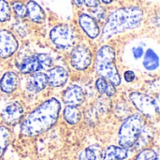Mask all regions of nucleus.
I'll use <instances>...</instances> for the list:
<instances>
[{
  "mask_svg": "<svg viewBox=\"0 0 160 160\" xmlns=\"http://www.w3.org/2000/svg\"><path fill=\"white\" fill-rule=\"evenodd\" d=\"M60 111L61 104L56 98L46 100L22 121V134L27 137H36L48 131L56 124Z\"/></svg>",
  "mask_w": 160,
  "mask_h": 160,
  "instance_id": "f257e3e1",
  "label": "nucleus"
},
{
  "mask_svg": "<svg viewBox=\"0 0 160 160\" xmlns=\"http://www.w3.org/2000/svg\"><path fill=\"white\" fill-rule=\"evenodd\" d=\"M25 8H26V15L32 22L40 23L45 20V12L43 8L37 2L30 0L27 2Z\"/></svg>",
  "mask_w": 160,
  "mask_h": 160,
  "instance_id": "2eb2a0df",
  "label": "nucleus"
},
{
  "mask_svg": "<svg viewBox=\"0 0 160 160\" xmlns=\"http://www.w3.org/2000/svg\"><path fill=\"white\" fill-rule=\"evenodd\" d=\"M102 158V152L99 145H91L85 148L79 156V160H100Z\"/></svg>",
  "mask_w": 160,
  "mask_h": 160,
  "instance_id": "6ab92c4d",
  "label": "nucleus"
},
{
  "mask_svg": "<svg viewBox=\"0 0 160 160\" xmlns=\"http://www.w3.org/2000/svg\"><path fill=\"white\" fill-rule=\"evenodd\" d=\"M131 52H132V55H133L134 59L135 60H139L140 58L142 57V55L144 53V49H143L142 46H140V45L134 46L131 49Z\"/></svg>",
  "mask_w": 160,
  "mask_h": 160,
  "instance_id": "bb28decb",
  "label": "nucleus"
},
{
  "mask_svg": "<svg viewBox=\"0 0 160 160\" xmlns=\"http://www.w3.org/2000/svg\"><path fill=\"white\" fill-rule=\"evenodd\" d=\"M124 78H125V80H126L128 82H132L135 80L136 75H135V73H134L133 71H131V70H128V71H126V72H125V74H124Z\"/></svg>",
  "mask_w": 160,
  "mask_h": 160,
  "instance_id": "cd10ccee",
  "label": "nucleus"
},
{
  "mask_svg": "<svg viewBox=\"0 0 160 160\" xmlns=\"http://www.w3.org/2000/svg\"><path fill=\"white\" fill-rule=\"evenodd\" d=\"M115 51L111 46H102L97 52L96 70L99 76L117 86L121 83V78L115 66Z\"/></svg>",
  "mask_w": 160,
  "mask_h": 160,
  "instance_id": "7ed1b4c3",
  "label": "nucleus"
},
{
  "mask_svg": "<svg viewBox=\"0 0 160 160\" xmlns=\"http://www.w3.org/2000/svg\"><path fill=\"white\" fill-rule=\"evenodd\" d=\"M143 19V11L139 7H127L113 10L103 26L101 38L107 40L113 36L139 27Z\"/></svg>",
  "mask_w": 160,
  "mask_h": 160,
  "instance_id": "f03ea898",
  "label": "nucleus"
},
{
  "mask_svg": "<svg viewBox=\"0 0 160 160\" xmlns=\"http://www.w3.org/2000/svg\"><path fill=\"white\" fill-rule=\"evenodd\" d=\"M129 99L136 109L147 117H155L159 113V99L152 98L141 92H132L129 95Z\"/></svg>",
  "mask_w": 160,
  "mask_h": 160,
  "instance_id": "39448f33",
  "label": "nucleus"
},
{
  "mask_svg": "<svg viewBox=\"0 0 160 160\" xmlns=\"http://www.w3.org/2000/svg\"><path fill=\"white\" fill-rule=\"evenodd\" d=\"M92 15H93V18L96 20H99V21H102L105 19V16H106V12H105V9L101 7H96V8H92Z\"/></svg>",
  "mask_w": 160,
  "mask_h": 160,
  "instance_id": "a878e982",
  "label": "nucleus"
},
{
  "mask_svg": "<svg viewBox=\"0 0 160 160\" xmlns=\"http://www.w3.org/2000/svg\"><path fill=\"white\" fill-rule=\"evenodd\" d=\"M2 119L4 122L9 126L16 125L21 121V119L23 116V108L22 106L17 102H11L8 104L4 110L2 111Z\"/></svg>",
  "mask_w": 160,
  "mask_h": 160,
  "instance_id": "9d476101",
  "label": "nucleus"
},
{
  "mask_svg": "<svg viewBox=\"0 0 160 160\" xmlns=\"http://www.w3.org/2000/svg\"><path fill=\"white\" fill-rule=\"evenodd\" d=\"M19 43L16 38L8 30L0 31V57L8 58L18 49Z\"/></svg>",
  "mask_w": 160,
  "mask_h": 160,
  "instance_id": "1a4fd4ad",
  "label": "nucleus"
},
{
  "mask_svg": "<svg viewBox=\"0 0 160 160\" xmlns=\"http://www.w3.org/2000/svg\"><path fill=\"white\" fill-rule=\"evenodd\" d=\"M52 65V60L48 54L38 53L24 58L19 65H17V67L22 73L29 74L50 68Z\"/></svg>",
  "mask_w": 160,
  "mask_h": 160,
  "instance_id": "423d86ee",
  "label": "nucleus"
},
{
  "mask_svg": "<svg viewBox=\"0 0 160 160\" xmlns=\"http://www.w3.org/2000/svg\"><path fill=\"white\" fill-rule=\"evenodd\" d=\"M73 2H74L75 5L78 6V7H81V6L83 4V0H73Z\"/></svg>",
  "mask_w": 160,
  "mask_h": 160,
  "instance_id": "c756f323",
  "label": "nucleus"
},
{
  "mask_svg": "<svg viewBox=\"0 0 160 160\" xmlns=\"http://www.w3.org/2000/svg\"><path fill=\"white\" fill-rule=\"evenodd\" d=\"M128 150L115 145L108 146L102 153L101 160H123L128 158Z\"/></svg>",
  "mask_w": 160,
  "mask_h": 160,
  "instance_id": "f3484780",
  "label": "nucleus"
},
{
  "mask_svg": "<svg viewBox=\"0 0 160 160\" xmlns=\"http://www.w3.org/2000/svg\"><path fill=\"white\" fill-rule=\"evenodd\" d=\"M10 139V131L8 128L1 126L0 127V159L5 153Z\"/></svg>",
  "mask_w": 160,
  "mask_h": 160,
  "instance_id": "4be33fe9",
  "label": "nucleus"
},
{
  "mask_svg": "<svg viewBox=\"0 0 160 160\" xmlns=\"http://www.w3.org/2000/svg\"><path fill=\"white\" fill-rule=\"evenodd\" d=\"M96 86H97L98 91L100 94H105L108 97H112L116 93L115 86L111 82H109L108 80H106L102 77H100L97 80Z\"/></svg>",
  "mask_w": 160,
  "mask_h": 160,
  "instance_id": "412c9836",
  "label": "nucleus"
},
{
  "mask_svg": "<svg viewBox=\"0 0 160 160\" xmlns=\"http://www.w3.org/2000/svg\"><path fill=\"white\" fill-rule=\"evenodd\" d=\"M47 84H48L47 75L43 72L38 71L30 76L28 80L27 88L32 93H38L42 91L47 86Z\"/></svg>",
  "mask_w": 160,
  "mask_h": 160,
  "instance_id": "4468645a",
  "label": "nucleus"
},
{
  "mask_svg": "<svg viewBox=\"0 0 160 160\" xmlns=\"http://www.w3.org/2000/svg\"><path fill=\"white\" fill-rule=\"evenodd\" d=\"M64 118L69 125H76L81 121L82 113L76 106L68 105L64 110Z\"/></svg>",
  "mask_w": 160,
  "mask_h": 160,
  "instance_id": "aec40b11",
  "label": "nucleus"
},
{
  "mask_svg": "<svg viewBox=\"0 0 160 160\" xmlns=\"http://www.w3.org/2000/svg\"><path fill=\"white\" fill-rule=\"evenodd\" d=\"M18 82L19 80L16 73L12 71L6 72L0 80V89L6 94H10L16 90Z\"/></svg>",
  "mask_w": 160,
  "mask_h": 160,
  "instance_id": "dca6fc26",
  "label": "nucleus"
},
{
  "mask_svg": "<svg viewBox=\"0 0 160 160\" xmlns=\"http://www.w3.org/2000/svg\"><path fill=\"white\" fill-rule=\"evenodd\" d=\"M11 10L8 3L6 0H0V22H5L10 19Z\"/></svg>",
  "mask_w": 160,
  "mask_h": 160,
  "instance_id": "5701e85b",
  "label": "nucleus"
},
{
  "mask_svg": "<svg viewBox=\"0 0 160 160\" xmlns=\"http://www.w3.org/2000/svg\"><path fill=\"white\" fill-rule=\"evenodd\" d=\"M46 75L48 83L52 87L63 86L68 80V73L62 67H55L51 68Z\"/></svg>",
  "mask_w": 160,
  "mask_h": 160,
  "instance_id": "ddd939ff",
  "label": "nucleus"
},
{
  "mask_svg": "<svg viewBox=\"0 0 160 160\" xmlns=\"http://www.w3.org/2000/svg\"><path fill=\"white\" fill-rule=\"evenodd\" d=\"M63 99L67 105L78 107L83 103L85 99V96L81 86L77 84H72L68 86V89L64 92Z\"/></svg>",
  "mask_w": 160,
  "mask_h": 160,
  "instance_id": "9b49d317",
  "label": "nucleus"
},
{
  "mask_svg": "<svg viewBox=\"0 0 160 160\" xmlns=\"http://www.w3.org/2000/svg\"><path fill=\"white\" fill-rule=\"evenodd\" d=\"M79 23L83 32L90 38H96L99 35V26L97 21L92 16L85 13H82L79 16Z\"/></svg>",
  "mask_w": 160,
  "mask_h": 160,
  "instance_id": "f8f14e48",
  "label": "nucleus"
},
{
  "mask_svg": "<svg viewBox=\"0 0 160 160\" xmlns=\"http://www.w3.org/2000/svg\"><path fill=\"white\" fill-rule=\"evenodd\" d=\"M12 8L15 12V14L20 17V18H23L26 16V8L23 4H22L21 2L15 1L12 3Z\"/></svg>",
  "mask_w": 160,
  "mask_h": 160,
  "instance_id": "393cba45",
  "label": "nucleus"
},
{
  "mask_svg": "<svg viewBox=\"0 0 160 160\" xmlns=\"http://www.w3.org/2000/svg\"><path fill=\"white\" fill-rule=\"evenodd\" d=\"M158 154L152 149H144L138 154L135 160H158Z\"/></svg>",
  "mask_w": 160,
  "mask_h": 160,
  "instance_id": "b1692460",
  "label": "nucleus"
},
{
  "mask_svg": "<svg viewBox=\"0 0 160 160\" xmlns=\"http://www.w3.org/2000/svg\"><path fill=\"white\" fill-rule=\"evenodd\" d=\"M101 2H103V3H105V4H110V3H112L113 0H100Z\"/></svg>",
  "mask_w": 160,
  "mask_h": 160,
  "instance_id": "7c9ffc66",
  "label": "nucleus"
},
{
  "mask_svg": "<svg viewBox=\"0 0 160 160\" xmlns=\"http://www.w3.org/2000/svg\"><path fill=\"white\" fill-rule=\"evenodd\" d=\"M83 3L89 8H96L100 5V0H83Z\"/></svg>",
  "mask_w": 160,
  "mask_h": 160,
  "instance_id": "c85d7f7f",
  "label": "nucleus"
},
{
  "mask_svg": "<svg viewBox=\"0 0 160 160\" xmlns=\"http://www.w3.org/2000/svg\"><path fill=\"white\" fill-rule=\"evenodd\" d=\"M52 42L59 49H68L75 41V35L72 28L68 24H58L50 32Z\"/></svg>",
  "mask_w": 160,
  "mask_h": 160,
  "instance_id": "0eeeda50",
  "label": "nucleus"
},
{
  "mask_svg": "<svg viewBox=\"0 0 160 160\" xmlns=\"http://www.w3.org/2000/svg\"><path fill=\"white\" fill-rule=\"evenodd\" d=\"M142 66L148 71H154V70H157L158 68L159 58H158L157 52L154 49L150 48L145 52Z\"/></svg>",
  "mask_w": 160,
  "mask_h": 160,
  "instance_id": "a211bd4d",
  "label": "nucleus"
},
{
  "mask_svg": "<svg viewBox=\"0 0 160 160\" xmlns=\"http://www.w3.org/2000/svg\"><path fill=\"white\" fill-rule=\"evenodd\" d=\"M144 127V120L141 114L128 116L121 125L118 133L119 145L125 149L132 148L140 140Z\"/></svg>",
  "mask_w": 160,
  "mask_h": 160,
  "instance_id": "20e7f679",
  "label": "nucleus"
},
{
  "mask_svg": "<svg viewBox=\"0 0 160 160\" xmlns=\"http://www.w3.org/2000/svg\"><path fill=\"white\" fill-rule=\"evenodd\" d=\"M71 66L77 70L86 69L92 62L91 51L85 46H77L73 49L70 56Z\"/></svg>",
  "mask_w": 160,
  "mask_h": 160,
  "instance_id": "6e6552de",
  "label": "nucleus"
}]
</instances>
